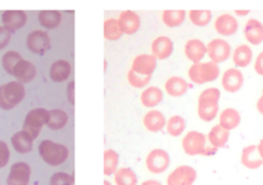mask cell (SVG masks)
<instances>
[{
	"instance_id": "7c38bea8",
	"label": "cell",
	"mask_w": 263,
	"mask_h": 185,
	"mask_svg": "<svg viewBox=\"0 0 263 185\" xmlns=\"http://www.w3.org/2000/svg\"><path fill=\"white\" fill-rule=\"evenodd\" d=\"M118 23L123 35H135L141 26V18L134 10H123L118 15Z\"/></svg>"
},
{
	"instance_id": "3957f363",
	"label": "cell",
	"mask_w": 263,
	"mask_h": 185,
	"mask_svg": "<svg viewBox=\"0 0 263 185\" xmlns=\"http://www.w3.org/2000/svg\"><path fill=\"white\" fill-rule=\"evenodd\" d=\"M39 156L46 164L57 167L63 164L68 159L69 149L64 144L45 139L39 144Z\"/></svg>"
},
{
	"instance_id": "277c9868",
	"label": "cell",
	"mask_w": 263,
	"mask_h": 185,
	"mask_svg": "<svg viewBox=\"0 0 263 185\" xmlns=\"http://www.w3.org/2000/svg\"><path fill=\"white\" fill-rule=\"evenodd\" d=\"M221 73L220 66L215 62H197L189 67L187 76L190 81L197 85L208 84L218 79Z\"/></svg>"
},
{
	"instance_id": "4dcf8cb0",
	"label": "cell",
	"mask_w": 263,
	"mask_h": 185,
	"mask_svg": "<svg viewBox=\"0 0 263 185\" xmlns=\"http://www.w3.org/2000/svg\"><path fill=\"white\" fill-rule=\"evenodd\" d=\"M39 23L44 28H57L62 23V13L58 10H41L37 15Z\"/></svg>"
},
{
	"instance_id": "681fc988",
	"label": "cell",
	"mask_w": 263,
	"mask_h": 185,
	"mask_svg": "<svg viewBox=\"0 0 263 185\" xmlns=\"http://www.w3.org/2000/svg\"><path fill=\"white\" fill-rule=\"evenodd\" d=\"M103 185H112V184H110V182L108 181V180H104V182H103Z\"/></svg>"
},
{
	"instance_id": "ee69618b",
	"label": "cell",
	"mask_w": 263,
	"mask_h": 185,
	"mask_svg": "<svg viewBox=\"0 0 263 185\" xmlns=\"http://www.w3.org/2000/svg\"><path fill=\"white\" fill-rule=\"evenodd\" d=\"M67 99L72 105H74V81H69L67 85Z\"/></svg>"
},
{
	"instance_id": "ac0fdd59",
	"label": "cell",
	"mask_w": 263,
	"mask_h": 185,
	"mask_svg": "<svg viewBox=\"0 0 263 185\" xmlns=\"http://www.w3.org/2000/svg\"><path fill=\"white\" fill-rule=\"evenodd\" d=\"M184 53L189 61L197 63V62H202L203 58L207 55V46L200 39H190L185 44Z\"/></svg>"
},
{
	"instance_id": "7402d4cb",
	"label": "cell",
	"mask_w": 263,
	"mask_h": 185,
	"mask_svg": "<svg viewBox=\"0 0 263 185\" xmlns=\"http://www.w3.org/2000/svg\"><path fill=\"white\" fill-rule=\"evenodd\" d=\"M166 117L158 109H151L144 115L143 125L151 133H159L166 127Z\"/></svg>"
},
{
	"instance_id": "52a82bcc",
	"label": "cell",
	"mask_w": 263,
	"mask_h": 185,
	"mask_svg": "<svg viewBox=\"0 0 263 185\" xmlns=\"http://www.w3.org/2000/svg\"><path fill=\"white\" fill-rule=\"evenodd\" d=\"M146 169L152 174H163L171 164V157L168 152L162 148H156L151 151L145 159Z\"/></svg>"
},
{
	"instance_id": "7dc6e473",
	"label": "cell",
	"mask_w": 263,
	"mask_h": 185,
	"mask_svg": "<svg viewBox=\"0 0 263 185\" xmlns=\"http://www.w3.org/2000/svg\"><path fill=\"white\" fill-rule=\"evenodd\" d=\"M257 149H258L259 156H261L262 159H263V139L261 141H259V144H257Z\"/></svg>"
},
{
	"instance_id": "8d00e7d4",
	"label": "cell",
	"mask_w": 263,
	"mask_h": 185,
	"mask_svg": "<svg viewBox=\"0 0 263 185\" xmlns=\"http://www.w3.org/2000/svg\"><path fill=\"white\" fill-rule=\"evenodd\" d=\"M189 20L190 22L198 27H204L212 20V12L211 10H190L189 12Z\"/></svg>"
},
{
	"instance_id": "4fadbf2b",
	"label": "cell",
	"mask_w": 263,
	"mask_h": 185,
	"mask_svg": "<svg viewBox=\"0 0 263 185\" xmlns=\"http://www.w3.org/2000/svg\"><path fill=\"white\" fill-rule=\"evenodd\" d=\"M157 68V59L152 54H139L134 58L131 68L141 76H153Z\"/></svg>"
},
{
	"instance_id": "5b68a950",
	"label": "cell",
	"mask_w": 263,
	"mask_h": 185,
	"mask_svg": "<svg viewBox=\"0 0 263 185\" xmlns=\"http://www.w3.org/2000/svg\"><path fill=\"white\" fill-rule=\"evenodd\" d=\"M26 97L25 85L18 81H9L0 85V108L10 110L21 104Z\"/></svg>"
},
{
	"instance_id": "7a4b0ae2",
	"label": "cell",
	"mask_w": 263,
	"mask_h": 185,
	"mask_svg": "<svg viewBox=\"0 0 263 185\" xmlns=\"http://www.w3.org/2000/svg\"><path fill=\"white\" fill-rule=\"evenodd\" d=\"M182 151L187 156H205L210 157L217 152L213 146L207 145V135L197 130H192L185 134L181 141Z\"/></svg>"
},
{
	"instance_id": "74e56055",
	"label": "cell",
	"mask_w": 263,
	"mask_h": 185,
	"mask_svg": "<svg viewBox=\"0 0 263 185\" xmlns=\"http://www.w3.org/2000/svg\"><path fill=\"white\" fill-rule=\"evenodd\" d=\"M21 59H22V55H21V53H18V51L15 50L7 51L2 58V64L4 71L7 72L8 75H12L13 68H14L15 64H17Z\"/></svg>"
},
{
	"instance_id": "30bf717a",
	"label": "cell",
	"mask_w": 263,
	"mask_h": 185,
	"mask_svg": "<svg viewBox=\"0 0 263 185\" xmlns=\"http://www.w3.org/2000/svg\"><path fill=\"white\" fill-rule=\"evenodd\" d=\"M205 46H207V55L210 57L211 62H215L217 64L228 61L233 53L230 44L220 38L211 40Z\"/></svg>"
},
{
	"instance_id": "f1b7e54d",
	"label": "cell",
	"mask_w": 263,
	"mask_h": 185,
	"mask_svg": "<svg viewBox=\"0 0 263 185\" xmlns=\"http://www.w3.org/2000/svg\"><path fill=\"white\" fill-rule=\"evenodd\" d=\"M163 100V91L158 86H148L140 95V102L144 107L154 108Z\"/></svg>"
},
{
	"instance_id": "d590c367",
	"label": "cell",
	"mask_w": 263,
	"mask_h": 185,
	"mask_svg": "<svg viewBox=\"0 0 263 185\" xmlns=\"http://www.w3.org/2000/svg\"><path fill=\"white\" fill-rule=\"evenodd\" d=\"M186 18V13L184 10H164L162 13V21L167 27H179L182 25Z\"/></svg>"
},
{
	"instance_id": "d6986e66",
	"label": "cell",
	"mask_w": 263,
	"mask_h": 185,
	"mask_svg": "<svg viewBox=\"0 0 263 185\" xmlns=\"http://www.w3.org/2000/svg\"><path fill=\"white\" fill-rule=\"evenodd\" d=\"M174 51V43L168 36H158L152 43V55L158 59H167Z\"/></svg>"
},
{
	"instance_id": "60d3db41",
	"label": "cell",
	"mask_w": 263,
	"mask_h": 185,
	"mask_svg": "<svg viewBox=\"0 0 263 185\" xmlns=\"http://www.w3.org/2000/svg\"><path fill=\"white\" fill-rule=\"evenodd\" d=\"M10 159V151L9 146L5 141L0 140V169L5 167Z\"/></svg>"
},
{
	"instance_id": "6da1fadb",
	"label": "cell",
	"mask_w": 263,
	"mask_h": 185,
	"mask_svg": "<svg viewBox=\"0 0 263 185\" xmlns=\"http://www.w3.org/2000/svg\"><path fill=\"white\" fill-rule=\"evenodd\" d=\"M221 90L217 87H207L203 90L198 98V116L204 122L215 120L220 109Z\"/></svg>"
},
{
	"instance_id": "e0dca14e",
	"label": "cell",
	"mask_w": 263,
	"mask_h": 185,
	"mask_svg": "<svg viewBox=\"0 0 263 185\" xmlns=\"http://www.w3.org/2000/svg\"><path fill=\"white\" fill-rule=\"evenodd\" d=\"M239 22L233 14L223 13L220 14L215 21V30L216 32L222 36H231L238 31Z\"/></svg>"
},
{
	"instance_id": "1f68e13d",
	"label": "cell",
	"mask_w": 263,
	"mask_h": 185,
	"mask_svg": "<svg viewBox=\"0 0 263 185\" xmlns=\"http://www.w3.org/2000/svg\"><path fill=\"white\" fill-rule=\"evenodd\" d=\"M113 176L116 185H138V175L130 167H118Z\"/></svg>"
},
{
	"instance_id": "836d02e7",
	"label": "cell",
	"mask_w": 263,
	"mask_h": 185,
	"mask_svg": "<svg viewBox=\"0 0 263 185\" xmlns=\"http://www.w3.org/2000/svg\"><path fill=\"white\" fill-rule=\"evenodd\" d=\"M120 166V154L115 149H105L104 151V175L109 176L118 170Z\"/></svg>"
},
{
	"instance_id": "7bdbcfd3",
	"label": "cell",
	"mask_w": 263,
	"mask_h": 185,
	"mask_svg": "<svg viewBox=\"0 0 263 185\" xmlns=\"http://www.w3.org/2000/svg\"><path fill=\"white\" fill-rule=\"evenodd\" d=\"M254 71L259 75V76H263V51L258 54V57L254 61Z\"/></svg>"
},
{
	"instance_id": "d4e9b609",
	"label": "cell",
	"mask_w": 263,
	"mask_h": 185,
	"mask_svg": "<svg viewBox=\"0 0 263 185\" xmlns=\"http://www.w3.org/2000/svg\"><path fill=\"white\" fill-rule=\"evenodd\" d=\"M229 139H230V131L220 125L213 126L207 135V141L210 143V145L216 149L223 148L228 144Z\"/></svg>"
},
{
	"instance_id": "9a60e30c",
	"label": "cell",
	"mask_w": 263,
	"mask_h": 185,
	"mask_svg": "<svg viewBox=\"0 0 263 185\" xmlns=\"http://www.w3.org/2000/svg\"><path fill=\"white\" fill-rule=\"evenodd\" d=\"M36 73H37V71H36L35 64L32 62L26 61V59L22 58L15 64L14 68H13L12 76H14L15 81L25 85L32 81L36 77Z\"/></svg>"
},
{
	"instance_id": "ab89813d",
	"label": "cell",
	"mask_w": 263,
	"mask_h": 185,
	"mask_svg": "<svg viewBox=\"0 0 263 185\" xmlns=\"http://www.w3.org/2000/svg\"><path fill=\"white\" fill-rule=\"evenodd\" d=\"M50 185H73L74 179L67 172H55L50 177Z\"/></svg>"
},
{
	"instance_id": "e575fe53",
	"label": "cell",
	"mask_w": 263,
	"mask_h": 185,
	"mask_svg": "<svg viewBox=\"0 0 263 185\" xmlns=\"http://www.w3.org/2000/svg\"><path fill=\"white\" fill-rule=\"evenodd\" d=\"M123 32L120 27L117 18H108L104 21V38L109 41L120 40Z\"/></svg>"
},
{
	"instance_id": "f35d334b",
	"label": "cell",
	"mask_w": 263,
	"mask_h": 185,
	"mask_svg": "<svg viewBox=\"0 0 263 185\" xmlns=\"http://www.w3.org/2000/svg\"><path fill=\"white\" fill-rule=\"evenodd\" d=\"M152 76H141V75L135 73L133 69L127 72V81L135 89H143V87L148 86V84L151 82Z\"/></svg>"
},
{
	"instance_id": "bcb514c9",
	"label": "cell",
	"mask_w": 263,
	"mask_h": 185,
	"mask_svg": "<svg viewBox=\"0 0 263 185\" xmlns=\"http://www.w3.org/2000/svg\"><path fill=\"white\" fill-rule=\"evenodd\" d=\"M140 185H162V182L157 181V180H145Z\"/></svg>"
},
{
	"instance_id": "8fae6325",
	"label": "cell",
	"mask_w": 263,
	"mask_h": 185,
	"mask_svg": "<svg viewBox=\"0 0 263 185\" xmlns=\"http://www.w3.org/2000/svg\"><path fill=\"white\" fill-rule=\"evenodd\" d=\"M31 166L27 162H15L12 164L7 177V185H28L31 180Z\"/></svg>"
},
{
	"instance_id": "c3c4849f",
	"label": "cell",
	"mask_w": 263,
	"mask_h": 185,
	"mask_svg": "<svg viewBox=\"0 0 263 185\" xmlns=\"http://www.w3.org/2000/svg\"><path fill=\"white\" fill-rule=\"evenodd\" d=\"M249 13V10H235L236 15H247Z\"/></svg>"
},
{
	"instance_id": "ba28073f",
	"label": "cell",
	"mask_w": 263,
	"mask_h": 185,
	"mask_svg": "<svg viewBox=\"0 0 263 185\" xmlns=\"http://www.w3.org/2000/svg\"><path fill=\"white\" fill-rule=\"evenodd\" d=\"M51 40L48 32L41 30H33L26 38V46L33 54L43 55L50 49Z\"/></svg>"
},
{
	"instance_id": "d6a6232c",
	"label": "cell",
	"mask_w": 263,
	"mask_h": 185,
	"mask_svg": "<svg viewBox=\"0 0 263 185\" xmlns=\"http://www.w3.org/2000/svg\"><path fill=\"white\" fill-rule=\"evenodd\" d=\"M185 128H186V122H185V118L182 117V116H179V115L171 116V117L166 121V130L167 133H168V135L171 136L182 135Z\"/></svg>"
},
{
	"instance_id": "83f0119b",
	"label": "cell",
	"mask_w": 263,
	"mask_h": 185,
	"mask_svg": "<svg viewBox=\"0 0 263 185\" xmlns=\"http://www.w3.org/2000/svg\"><path fill=\"white\" fill-rule=\"evenodd\" d=\"M10 143H12L13 148H14L15 152H18V153L21 154H26V153H30V152L32 151L33 139L31 138L27 133L21 130L12 136Z\"/></svg>"
},
{
	"instance_id": "f546056e",
	"label": "cell",
	"mask_w": 263,
	"mask_h": 185,
	"mask_svg": "<svg viewBox=\"0 0 263 185\" xmlns=\"http://www.w3.org/2000/svg\"><path fill=\"white\" fill-rule=\"evenodd\" d=\"M68 120L69 117L66 110L55 108V109L49 110L48 121H46L45 126H48L50 130H61L68 123Z\"/></svg>"
},
{
	"instance_id": "5bb4252c",
	"label": "cell",
	"mask_w": 263,
	"mask_h": 185,
	"mask_svg": "<svg viewBox=\"0 0 263 185\" xmlns=\"http://www.w3.org/2000/svg\"><path fill=\"white\" fill-rule=\"evenodd\" d=\"M221 84L225 91L238 92L239 90L243 87L244 84V75L239 68H229L223 72L222 79H221Z\"/></svg>"
},
{
	"instance_id": "f907efd6",
	"label": "cell",
	"mask_w": 263,
	"mask_h": 185,
	"mask_svg": "<svg viewBox=\"0 0 263 185\" xmlns=\"http://www.w3.org/2000/svg\"><path fill=\"white\" fill-rule=\"evenodd\" d=\"M262 94H263V90H262Z\"/></svg>"
},
{
	"instance_id": "4316f807",
	"label": "cell",
	"mask_w": 263,
	"mask_h": 185,
	"mask_svg": "<svg viewBox=\"0 0 263 185\" xmlns=\"http://www.w3.org/2000/svg\"><path fill=\"white\" fill-rule=\"evenodd\" d=\"M241 122V116L239 113L238 109L235 108H225L222 112L220 113V122L218 125L222 126L223 128H226L228 131L234 130V128L238 127Z\"/></svg>"
},
{
	"instance_id": "8992f818",
	"label": "cell",
	"mask_w": 263,
	"mask_h": 185,
	"mask_svg": "<svg viewBox=\"0 0 263 185\" xmlns=\"http://www.w3.org/2000/svg\"><path fill=\"white\" fill-rule=\"evenodd\" d=\"M49 110L45 108H33L26 115L25 121H23L22 130L27 133L33 140L39 138L41 130L46 125L48 121Z\"/></svg>"
},
{
	"instance_id": "484cf974",
	"label": "cell",
	"mask_w": 263,
	"mask_h": 185,
	"mask_svg": "<svg viewBox=\"0 0 263 185\" xmlns=\"http://www.w3.org/2000/svg\"><path fill=\"white\" fill-rule=\"evenodd\" d=\"M231 55H233L234 64L239 68L248 67L253 61V51H252L251 46L247 45V44H241V45L236 46L233 53H231Z\"/></svg>"
},
{
	"instance_id": "f6af8a7d",
	"label": "cell",
	"mask_w": 263,
	"mask_h": 185,
	"mask_svg": "<svg viewBox=\"0 0 263 185\" xmlns=\"http://www.w3.org/2000/svg\"><path fill=\"white\" fill-rule=\"evenodd\" d=\"M257 110H258V112L263 116V94L258 99V102H257Z\"/></svg>"
},
{
	"instance_id": "603a6c76",
	"label": "cell",
	"mask_w": 263,
	"mask_h": 185,
	"mask_svg": "<svg viewBox=\"0 0 263 185\" xmlns=\"http://www.w3.org/2000/svg\"><path fill=\"white\" fill-rule=\"evenodd\" d=\"M240 162L246 169L249 170H257L263 166V159L262 157L259 156L256 144L246 146V148L241 151Z\"/></svg>"
},
{
	"instance_id": "44dd1931",
	"label": "cell",
	"mask_w": 263,
	"mask_h": 185,
	"mask_svg": "<svg viewBox=\"0 0 263 185\" xmlns=\"http://www.w3.org/2000/svg\"><path fill=\"white\" fill-rule=\"evenodd\" d=\"M72 75V64L66 59H58L53 62L49 68V76L51 81L54 82H63L69 79Z\"/></svg>"
},
{
	"instance_id": "9c48e42d",
	"label": "cell",
	"mask_w": 263,
	"mask_h": 185,
	"mask_svg": "<svg viewBox=\"0 0 263 185\" xmlns=\"http://www.w3.org/2000/svg\"><path fill=\"white\" fill-rule=\"evenodd\" d=\"M197 170L189 164H181L167 176V185H193L197 180Z\"/></svg>"
},
{
	"instance_id": "b9f144b4",
	"label": "cell",
	"mask_w": 263,
	"mask_h": 185,
	"mask_svg": "<svg viewBox=\"0 0 263 185\" xmlns=\"http://www.w3.org/2000/svg\"><path fill=\"white\" fill-rule=\"evenodd\" d=\"M13 32H10L7 27L4 26H0V50L4 49L5 46H8V44L12 40Z\"/></svg>"
},
{
	"instance_id": "cb8c5ba5",
	"label": "cell",
	"mask_w": 263,
	"mask_h": 185,
	"mask_svg": "<svg viewBox=\"0 0 263 185\" xmlns=\"http://www.w3.org/2000/svg\"><path fill=\"white\" fill-rule=\"evenodd\" d=\"M187 90H189V84L186 82V80L180 76H171L164 82V91L170 97H182V95L186 94Z\"/></svg>"
},
{
	"instance_id": "ffe728a7",
	"label": "cell",
	"mask_w": 263,
	"mask_h": 185,
	"mask_svg": "<svg viewBox=\"0 0 263 185\" xmlns=\"http://www.w3.org/2000/svg\"><path fill=\"white\" fill-rule=\"evenodd\" d=\"M244 38L252 45L263 43V23L256 18H249L244 26Z\"/></svg>"
},
{
	"instance_id": "2e32d148",
	"label": "cell",
	"mask_w": 263,
	"mask_h": 185,
	"mask_svg": "<svg viewBox=\"0 0 263 185\" xmlns=\"http://www.w3.org/2000/svg\"><path fill=\"white\" fill-rule=\"evenodd\" d=\"M2 22L10 32L20 30L27 22V13L23 10H5L2 15Z\"/></svg>"
}]
</instances>
